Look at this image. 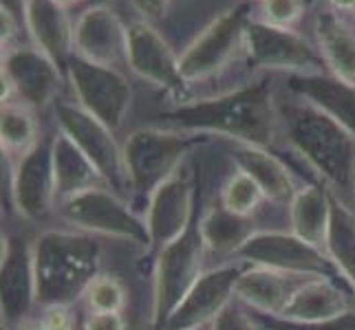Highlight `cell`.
Listing matches in <instances>:
<instances>
[{
    "label": "cell",
    "instance_id": "6da1fadb",
    "mask_svg": "<svg viewBox=\"0 0 355 330\" xmlns=\"http://www.w3.org/2000/svg\"><path fill=\"white\" fill-rule=\"evenodd\" d=\"M276 148L300 172L351 205L355 178V132L276 80Z\"/></svg>",
    "mask_w": 355,
    "mask_h": 330
},
{
    "label": "cell",
    "instance_id": "7a4b0ae2",
    "mask_svg": "<svg viewBox=\"0 0 355 330\" xmlns=\"http://www.w3.org/2000/svg\"><path fill=\"white\" fill-rule=\"evenodd\" d=\"M146 121L201 141H243L276 148V77L261 75L216 95L166 102Z\"/></svg>",
    "mask_w": 355,
    "mask_h": 330
},
{
    "label": "cell",
    "instance_id": "3957f363",
    "mask_svg": "<svg viewBox=\"0 0 355 330\" xmlns=\"http://www.w3.org/2000/svg\"><path fill=\"white\" fill-rule=\"evenodd\" d=\"M252 7L241 0L227 5L179 48L183 91L173 102L216 95L261 77L245 59V24Z\"/></svg>",
    "mask_w": 355,
    "mask_h": 330
},
{
    "label": "cell",
    "instance_id": "277c9868",
    "mask_svg": "<svg viewBox=\"0 0 355 330\" xmlns=\"http://www.w3.org/2000/svg\"><path fill=\"white\" fill-rule=\"evenodd\" d=\"M31 247L35 311L44 304H78L106 260V242L60 225L35 231Z\"/></svg>",
    "mask_w": 355,
    "mask_h": 330
},
{
    "label": "cell",
    "instance_id": "5b68a950",
    "mask_svg": "<svg viewBox=\"0 0 355 330\" xmlns=\"http://www.w3.org/2000/svg\"><path fill=\"white\" fill-rule=\"evenodd\" d=\"M203 143V141H201ZM194 148L139 205L150 260L194 225L201 207L199 148Z\"/></svg>",
    "mask_w": 355,
    "mask_h": 330
},
{
    "label": "cell",
    "instance_id": "8992f818",
    "mask_svg": "<svg viewBox=\"0 0 355 330\" xmlns=\"http://www.w3.org/2000/svg\"><path fill=\"white\" fill-rule=\"evenodd\" d=\"M53 225L82 231L108 244H126L148 255V238L137 207L128 196L108 185H97L60 201L55 205Z\"/></svg>",
    "mask_w": 355,
    "mask_h": 330
},
{
    "label": "cell",
    "instance_id": "52a82bcc",
    "mask_svg": "<svg viewBox=\"0 0 355 330\" xmlns=\"http://www.w3.org/2000/svg\"><path fill=\"white\" fill-rule=\"evenodd\" d=\"M199 143L201 139H192L188 134L159 124H150V121L132 124L128 128V132L121 137V152H124L130 201L137 207V212L146 196Z\"/></svg>",
    "mask_w": 355,
    "mask_h": 330
},
{
    "label": "cell",
    "instance_id": "ba28073f",
    "mask_svg": "<svg viewBox=\"0 0 355 330\" xmlns=\"http://www.w3.org/2000/svg\"><path fill=\"white\" fill-rule=\"evenodd\" d=\"M205 271L207 260L197 216L186 234L150 260V330L168 326Z\"/></svg>",
    "mask_w": 355,
    "mask_h": 330
},
{
    "label": "cell",
    "instance_id": "9c48e42d",
    "mask_svg": "<svg viewBox=\"0 0 355 330\" xmlns=\"http://www.w3.org/2000/svg\"><path fill=\"white\" fill-rule=\"evenodd\" d=\"M9 212L18 223L31 229L53 225L55 214V176H53V126L42 141L20 161L3 165Z\"/></svg>",
    "mask_w": 355,
    "mask_h": 330
},
{
    "label": "cell",
    "instance_id": "30bf717a",
    "mask_svg": "<svg viewBox=\"0 0 355 330\" xmlns=\"http://www.w3.org/2000/svg\"><path fill=\"white\" fill-rule=\"evenodd\" d=\"M64 73L73 100L115 134L124 137L132 126L135 102H137V91H135L137 82L128 75V71L100 66L71 55Z\"/></svg>",
    "mask_w": 355,
    "mask_h": 330
},
{
    "label": "cell",
    "instance_id": "8fae6325",
    "mask_svg": "<svg viewBox=\"0 0 355 330\" xmlns=\"http://www.w3.org/2000/svg\"><path fill=\"white\" fill-rule=\"evenodd\" d=\"M245 59L256 75L300 77L327 73L309 31L269 27L252 16L245 24Z\"/></svg>",
    "mask_w": 355,
    "mask_h": 330
},
{
    "label": "cell",
    "instance_id": "7c38bea8",
    "mask_svg": "<svg viewBox=\"0 0 355 330\" xmlns=\"http://www.w3.org/2000/svg\"><path fill=\"white\" fill-rule=\"evenodd\" d=\"M0 84H3V95H0L3 104L20 102L42 117H49L51 108L69 95L64 66H60L29 40L3 53Z\"/></svg>",
    "mask_w": 355,
    "mask_h": 330
},
{
    "label": "cell",
    "instance_id": "4fadbf2b",
    "mask_svg": "<svg viewBox=\"0 0 355 330\" xmlns=\"http://www.w3.org/2000/svg\"><path fill=\"white\" fill-rule=\"evenodd\" d=\"M49 121L67 139L76 143V148L97 167L106 185H111L113 190L130 199L119 134H115L106 124L93 117L87 108H82L71 95H64L51 108Z\"/></svg>",
    "mask_w": 355,
    "mask_h": 330
},
{
    "label": "cell",
    "instance_id": "5bb4252c",
    "mask_svg": "<svg viewBox=\"0 0 355 330\" xmlns=\"http://www.w3.org/2000/svg\"><path fill=\"white\" fill-rule=\"evenodd\" d=\"M126 71L128 75L164 100L173 102L181 97L179 46L173 38L153 22L128 18L126 42Z\"/></svg>",
    "mask_w": 355,
    "mask_h": 330
},
{
    "label": "cell",
    "instance_id": "9a60e30c",
    "mask_svg": "<svg viewBox=\"0 0 355 330\" xmlns=\"http://www.w3.org/2000/svg\"><path fill=\"white\" fill-rule=\"evenodd\" d=\"M128 18L117 5L89 3L76 14L73 22V55L87 62L126 71Z\"/></svg>",
    "mask_w": 355,
    "mask_h": 330
},
{
    "label": "cell",
    "instance_id": "2e32d148",
    "mask_svg": "<svg viewBox=\"0 0 355 330\" xmlns=\"http://www.w3.org/2000/svg\"><path fill=\"white\" fill-rule=\"evenodd\" d=\"M236 262L245 266H269L300 275H327L340 279L336 266L322 251L293 236L287 227L263 229L239 251ZM342 282V279H340Z\"/></svg>",
    "mask_w": 355,
    "mask_h": 330
},
{
    "label": "cell",
    "instance_id": "e0dca14e",
    "mask_svg": "<svg viewBox=\"0 0 355 330\" xmlns=\"http://www.w3.org/2000/svg\"><path fill=\"white\" fill-rule=\"evenodd\" d=\"M287 227L280 218H243L227 212L212 192H201L199 231L205 247L207 268L236 262L239 251L263 229Z\"/></svg>",
    "mask_w": 355,
    "mask_h": 330
},
{
    "label": "cell",
    "instance_id": "ac0fdd59",
    "mask_svg": "<svg viewBox=\"0 0 355 330\" xmlns=\"http://www.w3.org/2000/svg\"><path fill=\"white\" fill-rule=\"evenodd\" d=\"M33 234L18 220L14 229H3V330L35 315Z\"/></svg>",
    "mask_w": 355,
    "mask_h": 330
},
{
    "label": "cell",
    "instance_id": "d6986e66",
    "mask_svg": "<svg viewBox=\"0 0 355 330\" xmlns=\"http://www.w3.org/2000/svg\"><path fill=\"white\" fill-rule=\"evenodd\" d=\"M223 148L225 156L243 172H248L263 192L269 203L278 210H287L289 201L296 196V192L304 185L307 178L300 169L293 165L287 156L267 145L243 143V141H216Z\"/></svg>",
    "mask_w": 355,
    "mask_h": 330
},
{
    "label": "cell",
    "instance_id": "ffe728a7",
    "mask_svg": "<svg viewBox=\"0 0 355 330\" xmlns=\"http://www.w3.org/2000/svg\"><path fill=\"white\" fill-rule=\"evenodd\" d=\"M355 311V293L336 277L315 275L293 291L285 311L269 324L320 326ZM265 322V320H263Z\"/></svg>",
    "mask_w": 355,
    "mask_h": 330
},
{
    "label": "cell",
    "instance_id": "44dd1931",
    "mask_svg": "<svg viewBox=\"0 0 355 330\" xmlns=\"http://www.w3.org/2000/svg\"><path fill=\"white\" fill-rule=\"evenodd\" d=\"M315 275H300L289 271H278L269 266H245L234 282V297L245 304L256 317L265 322H274L285 311L287 302L291 300L304 279Z\"/></svg>",
    "mask_w": 355,
    "mask_h": 330
},
{
    "label": "cell",
    "instance_id": "7402d4cb",
    "mask_svg": "<svg viewBox=\"0 0 355 330\" xmlns=\"http://www.w3.org/2000/svg\"><path fill=\"white\" fill-rule=\"evenodd\" d=\"M309 35L329 75L355 89V20L318 7L309 18Z\"/></svg>",
    "mask_w": 355,
    "mask_h": 330
},
{
    "label": "cell",
    "instance_id": "603a6c76",
    "mask_svg": "<svg viewBox=\"0 0 355 330\" xmlns=\"http://www.w3.org/2000/svg\"><path fill=\"white\" fill-rule=\"evenodd\" d=\"M20 16L27 40L44 51L60 66L73 55V22L76 16L53 0H22Z\"/></svg>",
    "mask_w": 355,
    "mask_h": 330
},
{
    "label": "cell",
    "instance_id": "cb8c5ba5",
    "mask_svg": "<svg viewBox=\"0 0 355 330\" xmlns=\"http://www.w3.org/2000/svg\"><path fill=\"white\" fill-rule=\"evenodd\" d=\"M241 268V262L207 268L164 330H181L212 322L214 315L234 297V282Z\"/></svg>",
    "mask_w": 355,
    "mask_h": 330
},
{
    "label": "cell",
    "instance_id": "d4e9b609",
    "mask_svg": "<svg viewBox=\"0 0 355 330\" xmlns=\"http://www.w3.org/2000/svg\"><path fill=\"white\" fill-rule=\"evenodd\" d=\"M285 214H287V229L291 234L327 255V240H329L331 214H334L331 192L322 187L320 183L307 181L296 192V196L289 201Z\"/></svg>",
    "mask_w": 355,
    "mask_h": 330
},
{
    "label": "cell",
    "instance_id": "484cf974",
    "mask_svg": "<svg viewBox=\"0 0 355 330\" xmlns=\"http://www.w3.org/2000/svg\"><path fill=\"white\" fill-rule=\"evenodd\" d=\"M210 192L227 212L243 218H280L287 223V210H278L269 203L267 194L248 172L232 165L223 176L212 181Z\"/></svg>",
    "mask_w": 355,
    "mask_h": 330
},
{
    "label": "cell",
    "instance_id": "4316f807",
    "mask_svg": "<svg viewBox=\"0 0 355 330\" xmlns=\"http://www.w3.org/2000/svg\"><path fill=\"white\" fill-rule=\"evenodd\" d=\"M49 130V117L20 102H5L0 108V152L3 165H11L33 150Z\"/></svg>",
    "mask_w": 355,
    "mask_h": 330
},
{
    "label": "cell",
    "instance_id": "83f0119b",
    "mask_svg": "<svg viewBox=\"0 0 355 330\" xmlns=\"http://www.w3.org/2000/svg\"><path fill=\"white\" fill-rule=\"evenodd\" d=\"M53 176H55V205L60 201L76 196L80 192H87L97 185H106L102 174L97 172V167L55 126H53Z\"/></svg>",
    "mask_w": 355,
    "mask_h": 330
},
{
    "label": "cell",
    "instance_id": "f1b7e54d",
    "mask_svg": "<svg viewBox=\"0 0 355 330\" xmlns=\"http://www.w3.org/2000/svg\"><path fill=\"white\" fill-rule=\"evenodd\" d=\"M289 91L307 97L309 102L327 110L329 115L340 119L355 132V89L349 84L336 80L329 73H315V75L300 77H276Z\"/></svg>",
    "mask_w": 355,
    "mask_h": 330
},
{
    "label": "cell",
    "instance_id": "f546056e",
    "mask_svg": "<svg viewBox=\"0 0 355 330\" xmlns=\"http://www.w3.org/2000/svg\"><path fill=\"white\" fill-rule=\"evenodd\" d=\"M334 196V194H331ZM327 255L340 279L355 293V210L334 196L331 229L327 240Z\"/></svg>",
    "mask_w": 355,
    "mask_h": 330
},
{
    "label": "cell",
    "instance_id": "4dcf8cb0",
    "mask_svg": "<svg viewBox=\"0 0 355 330\" xmlns=\"http://www.w3.org/2000/svg\"><path fill=\"white\" fill-rule=\"evenodd\" d=\"M78 306L82 313H124L132 309V288L126 277L104 266L82 291Z\"/></svg>",
    "mask_w": 355,
    "mask_h": 330
},
{
    "label": "cell",
    "instance_id": "1f68e13d",
    "mask_svg": "<svg viewBox=\"0 0 355 330\" xmlns=\"http://www.w3.org/2000/svg\"><path fill=\"white\" fill-rule=\"evenodd\" d=\"M252 18L269 27L302 31V24L311 18L309 0H261L252 7Z\"/></svg>",
    "mask_w": 355,
    "mask_h": 330
},
{
    "label": "cell",
    "instance_id": "d6a6232c",
    "mask_svg": "<svg viewBox=\"0 0 355 330\" xmlns=\"http://www.w3.org/2000/svg\"><path fill=\"white\" fill-rule=\"evenodd\" d=\"M212 330H265L263 322L245 304L232 297L225 306L214 315Z\"/></svg>",
    "mask_w": 355,
    "mask_h": 330
},
{
    "label": "cell",
    "instance_id": "836d02e7",
    "mask_svg": "<svg viewBox=\"0 0 355 330\" xmlns=\"http://www.w3.org/2000/svg\"><path fill=\"white\" fill-rule=\"evenodd\" d=\"M35 317L44 330H76L82 322V311L78 304H44Z\"/></svg>",
    "mask_w": 355,
    "mask_h": 330
},
{
    "label": "cell",
    "instance_id": "e575fe53",
    "mask_svg": "<svg viewBox=\"0 0 355 330\" xmlns=\"http://www.w3.org/2000/svg\"><path fill=\"white\" fill-rule=\"evenodd\" d=\"M22 42H27V31H24L20 11L7 3H0V48L5 53Z\"/></svg>",
    "mask_w": 355,
    "mask_h": 330
},
{
    "label": "cell",
    "instance_id": "d590c367",
    "mask_svg": "<svg viewBox=\"0 0 355 330\" xmlns=\"http://www.w3.org/2000/svg\"><path fill=\"white\" fill-rule=\"evenodd\" d=\"M130 9L132 18H139L146 22H153L157 27H166L177 0H124Z\"/></svg>",
    "mask_w": 355,
    "mask_h": 330
},
{
    "label": "cell",
    "instance_id": "8d00e7d4",
    "mask_svg": "<svg viewBox=\"0 0 355 330\" xmlns=\"http://www.w3.org/2000/svg\"><path fill=\"white\" fill-rule=\"evenodd\" d=\"M84 330H132L124 313H82Z\"/></svg>",
    "mask_w": 355,
    "mask_h": 330
},
{
    "label": "cell",
    "instance_id": "74e56055",
    "mask_svg": "<svg viewBox=\"0 0 355 330\" xmlns=\"http://www.w3.org/2000/svg\"><path fill=\"white\" fill-rule=\"evenodd\" d=\"M318 7L334 11L338 16H345V18H353L355 20V0H318Z\"/></svg>",
    "mask_w": 355,
    "mask_h": 330
},
{
    "label": "cell",
    "instance_id": "f35d334b",
    "mask_svg": "<svg viewBox=\"0 0 355 330\" xmlns=\"http://www.w3.org/2000/svg\"><path fill=\"white\" fill-rule=\"evenodd\" d=\"M7 330H44V328L40 326L38 317L31 315V317H24V320H20L18 324H14V326L7 328Z\"/></svg>",
    "mask_w": 355,
    "mask_h": 330
},
{
    "label": "cell",
    "instance_id": "ab89813d",
    "mask_svg": "<svg viewBox=\"0 0 355 330\" xmlns=\"http://www.w3.org/2000/svg\"><path fill=\"white\" fill-rule=\"evenodd\" d=\"M53 3H58L60 7H64V9H82V7H87L89 3H93V0H53Z\"/></svg>",
    "mask_w": 355,
    "mask_h": 330
},
{
    "label": "cell",
    "instance_id": "60d3db41",
    "mask_svg": "<svg viewBox=\"0 0 355 330\" xmlns=\"http://www.w3.org/2000/svg\"><path fill=\"white\" fill-rule=\"evenodd\" d=\"M181 330H212V322H205L199 326H190V328H181Z\"/></svg>",
    "mask_w": 355,
    "mask_h": 330
},
{
    "label": "cell",
    "instance_id": "b9f144b4",
    "mask_svg": "<svg viewBox=\"0 0 355 330\" xmlns=\"http://www.w3.org/2000/svg\"><path fill=\"white\" fill-rule=\"evenodd\" d=\"M351 207L355 210V178H353V187H351Z\"/></svg>",
    "mask_w": 355,
    "mask_h": 330
},
{
    "label": "cell",
    "instance_id": "7bdbcfd3",
    "mask_svg": "<svg viewBox=\"0 0 355 330\" xmlns=\"http://www.w3.org/2000/svg\"><path fill=\"white\" fill-rule=\"evenodd\" d=\"M93 3H106V5H117L119 0H93Z\"/></svg>",
    "mask_w": 355,
    "mask_h": 330
},
{
    "label": "cell",
    "instance_id": "ee69618b",
    "mask_svg": "<svg viewBox=\"0 0 355 330\" xmlns=\"http://www.w3.org/2000/svg\"><path fill=\"white\" fill-rule=\"evenodd\" d=\"M241 3H250V5H256V3H261V0H241Z\"/></svg>",
    "mask_w": 355,
    "mask_h": 330
},
{
    "label": "cell",
    "instance_id": "f6af8a7d",
    "mask_svg": "<svg viewBox=\"0 0 355 330\" xmlns=\"http://www.w3.org/2000/svg\"><path fill=\"white\" fill-rule=\"evenodd\" d=\"M76 330H84V326H82V322L78 324V328H76Z\"/></svg>",
    "mask_w": 355,
    "mask_h": 330
},
{
    "label": "cell",
    "instance_id": "bcb514c9",
    "mask_svg": "<svg viewBox=\"0 0 355 330\" xmlns=\"http://www.w3.org/2000/svg\"><path fill=\"white\" fill-rule=\"evenodd\" d=\"M263 328H265V330H272V328H269V326H265V324H263Z\"/></svg>",
    "mask_w": 355,
    "mask_h": 330
}]
</instances>
